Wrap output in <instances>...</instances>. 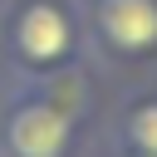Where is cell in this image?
Masks as SVG:
<instances>
[{"mask_svg": "<svg viewBox=\"0 0 157 157\" xmlns=\"http://www.w3.org/2000/svg\"><path fill=\"white\" fill-rule=\"evenodd\" d=\"M10 49L29 69H49L74 49V25L54 0H29L10 25Z\"/></svg>", "mask_w": 157, "mask_h": 157, "instance_id": "cell-2", "label": "cell"}, {"mask_svg": "<svg viewBox=\"0 0 157 157\" xmlns=\"http://www.w3.org/2000/svg\"><path fill=\"white\" fill-rule=\"evenodd\" d=\"M69 142H74V118H69V108H59L49 98L15 103L5 118V152L10 157H64Z\"/></svg>", "mask_w": 157, "mask_h": 157, "instance_id": "cell-1", "label": "cell"}, {"mask_svg": "<svg viewBox=\"0 0 157 157\" xmlns=\"http://www.w3.org/2000/svg\"><path fill=\"white\" fill-rule=\"evenodd\" d=\"M98 29L123 54L157 49V0H98Z\"/></svg>", "mask_w": 157, "mask_h": 157, "instance_id": "cell-3", "label": "cell"}, {"mask_svg": "<svg viewBox=\"0 0 157 157\" xmlns=\"http://www.w3.org/2000/svg\"><path fill=\"white\" fill-rule=\"evenodd\" d=\"M128 137H132V147H137V152L157 157V103L132 108V118H128Z\"/></svg>", "mask_w": 157, "mask_h": 157, "instance_id": "cell-4", "label": "cell"}]
</instances>
